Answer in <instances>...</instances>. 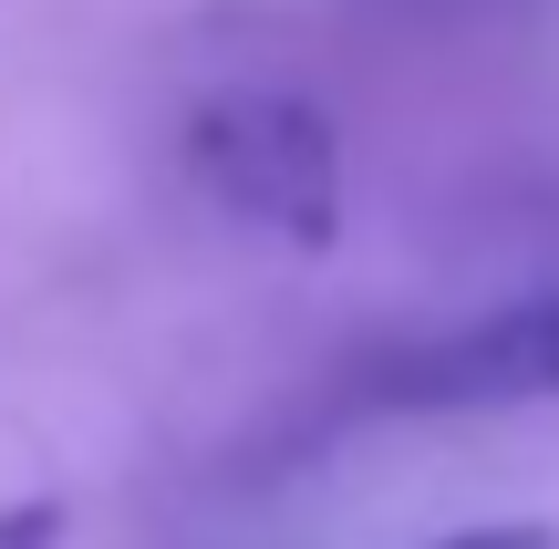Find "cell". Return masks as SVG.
I'll list each match as a JSON object with an SVG mask.
<instances>
[{
  "label": "cell",
  "instance_id": "cell-3",
  "mask_svg": "<svg viewBox=\"0 0 559 549\" xmlns=\"http://www.w3.org/2000/svg\"><path fill=\"white\" fill-rule=\"evenodd\" d=\"M62 498H0V549H62Z\"/></svg>",
  "mask_w": 559,
  "mask_h": 549
},
{
  "label": "cell",
  "instance_id": "cell-2",
  "mask_svg": "<svg viewBox=\"0 0 559 549\" xmlns=\"http://www.w3.org/2000/svg\"><path fill=\"white\" fill-rule=\"evenodd\" d=\"M362 415H539L559 405V281L519 290V301L445 322L425 343H394L353 373Z\"/></svg>",
  "mask_w": 559,
  "mask_h": 549
},
{
  "label": "cell",
  "instance_id": "cell-4",
  "mask_svg": "<svg viewBox=\"0 0 559 549\" xmlns=\"http://www.w3.org/2000/svg\"><path fill=\"white\" fill-rule=\"evenodd\" d=\"M436 549H549V529H539V518H498V529H456Z\"/></svg>",
  "mask_w": 559,
  "mask_h": 549
},
{
  "label": "cell",
  "instance_id": "cell-1",
  "mask_svg": "<svg viewBox=\"0 0 559 549\" xmlns=\"http://www.w3.org/2000/svg\"><path fill=\"white\" fill-rule=\"evenodd\" d=\"M187 187L228 228L270 249H332L342 239V124L290 83H228L177 135Z\"/></svg>",
  "mask_w": 559,
  "mask_h": 549
}]
</instances>
